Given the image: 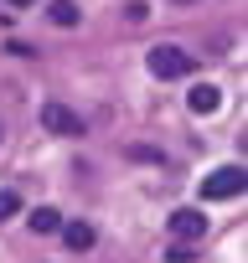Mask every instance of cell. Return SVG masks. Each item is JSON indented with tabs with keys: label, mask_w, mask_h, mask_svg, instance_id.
<instances>
[{
	"label": "cell",
	"mask_w": 248,
	"mask_h": 263,
	"mask_svg": "<svg viewBox=\"0 0 248 263\" xmlns=\"http://www.w3.org/2000/svg\"><path fill=\"white\" fill-rule=\"evenodd\" d=\"M145 67H150L155 78H186V72L197 67V57H191L186 47H176V42H161V47H150Z\"/></svg>",
	"instance_id": "cell-1"
},
{
	"label": "cell",
	"mask_w": 248,
	"mask_h": 263,
	"mask_svg": "<svg viewBox=\"0 0 248 263\" xmlns=\"http://www.w3.org/2000/svg\"><path fill=\"white\" fill-rule=\"evenodd\" d=\"M130 155H135V160H155V165H161V160H166V155H161V150H150V145H135V150H130Z\"/></svg>",
	"instance_id": "cell-11"
},
{
	"label": "cell",
	"mask_w": 248,
	"mask_h": 263,
	"mask_svg": "<svg viewBox=\"0 0 248 263\" xmlns=\"http://www.w3.org/2000/svg\"><path fill=\"white\" fill-rule=\"evenodd\" d=\"M243 186H248V171L243 165H222V171H212L202 181V196L207 201H227V196H243Z\"/></svg>",
	"instance_id": "cell-2"
},
{
	"label": "cell",
	"mask_w": 248,
	"mask_h": 263,
	"mask_svg": "<svg viewBox=\"0 0 248 263\" xmlns=\"http://www.w3.org/2000/svg\"><path fill=\"white\" fill-rule=\"evenodd\" d=\"M31 232H62V212L57 206H37L31 212Z\"/></svg>",
	"instance_id": "cell-7"
},
{
	"label": "cell",
	"mask_w": 248,
	"mask_h": 263,
	"mask_svg": "<svg viewBox=\"0 0 248 263\" xmlns=\"http://www.w3.org/2000/svg\"><path fill=\"white\" fill-rule=\"evenodd\" d=\"M171 232H176V242H186V248H191V242H202L207 217H202V212H191V206H186V212H171Z\"/></svg>",
	"instance_id": "cell-4"
},
{
	"label": "cell",
	"mask_w": 248,
	"mask_h": 263,
	"mask_svg": "<svg viewBox=\"0 0 248 263\" xmlns=\"http://www.w3.org/2000/svg\"><path fill=\"white\" fill-rule=\"evenodd\" d=\"M42 129H52V135H83V119L67 103H47L42 108Z\"/></svg>",
	"instance_id": "cell-3"
},
{
	"label": "cell",
	"mask_w": 248,
	"mask_h": 263,
	"mask_svg": "<svg viewBox=\"0 0 248 263\" xmlns=\"http://www.w3.org/2000/svg\"><path fill=\"white\" fill-rule=\"evenodd\" d=\"M11 6H16V11H31V6H37V0H11Z\"/></svg>",
	"instance_id": "cell-12"
},
{
	"label": "cell",
	"mask_w": 248,
	"mask_h": 263,
	"mask_svg": "<svg viewBox=\"0 0 248 263\" xmlns=\"http://www.w3.org/2000/svg\"><path fill=\"white\" fill-rule=\"evenodd\" d=\"M166 258H171V263H191V258H197V248H186V242H171V248H166Z\"/></svg>",
	"instance_id": "cell-10"
},
{
	"label": "cell",
	"mask_w": 248,
	"mask_h": 263,
	"mask_svg": "<svg viewBox=\"0 0 248 263\" xmlns=\"http://www.w3.org/2000/svg\"><path fill=\"white\" fill-rule=\"evenodd\" d=\"M181 6H186V0H181Z\"/></svg>",
	"instance_id": "cell-13"
},
{
	"label": "cell",
	"mask_w": 248,
	"mask_h": 263,
	"mask_svg": "<svg viewBox=\"0 0 248 263\" xmlns=\"http://www.w3.org/2000/svg\"><path fill=\"white\" fill-rule=\"evenodd\" d=\"M16 212H21V196L16 191H0V222H11Z\"/></svg>",
	"instance_id": "cell-9"
},
{
	"label": "cell",
	"mask_w": 248,
	"mask_h": 263,
	"mask_svg": "<svg viewBox=\"0 0 248 263\" xmlns=\"http://www.w3.org/2000/svg\"><path fill=\"white\" fill-rule=\"evenodd\" d=\"M217 103H222V93H217L212 83H197V88L186 93V108H191V114H217Z\"/></svg>",
	"instance_id": "cell-5"
},
{
	"label": "cell",
	"mask_w": 248,
	"mask_h": 263,
	"mask_svg": "<svg viewBox=\"0 0 248 263\" xmlns=\"http://www.w3.org/2000/svg\"><path fill=\"white\" fill-rule=\"evenodd\" d=\"M47 16H52V26H78V21H83L73 0H52V11H47Z\"/></svg>",
	"instance_id": "cell-8"
},
{
	"label": "cell",
	"mask_w": 248,
	"mask_h": 263,
	"mask_svg": "<svg viewBox=\"0 0 248 263\" xmlns=\"http://www.w3.org/2000/svg\"><path fill=\"white\" fill-rule=\"evenodd\" d=\"M93 237H98V232H93L88 222H67V227H62V242H67L73 253H88V248H93Z\"/></svg>",
	"instance_id": "cell-6"
}]
</instances>
